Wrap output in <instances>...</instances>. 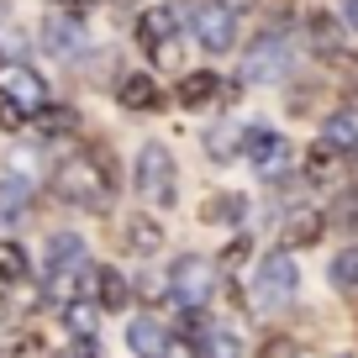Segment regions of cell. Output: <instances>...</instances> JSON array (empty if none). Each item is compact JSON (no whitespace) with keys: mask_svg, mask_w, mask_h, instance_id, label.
Here are the masks:
<instances>
[{"mask_svg":"<svg viewBox=\"0 0 358 358\" xmlns=\"http://www.w3.org/2000/svg\"><path fill=\"white\" fill-rule=\"evenodd\" d=\"M6 90H11V95H16L22 106H27V111L48 106V90H43V79H37L32 69H11V74H6Z\"/></svg>","mask_w":358,"mask_h":358,"instance_id":"cell-17","label":"cell"},{"mask_svg":"<svg viewBox=\"0 0 358 358\" xmlns=\"http://www.w3.org/2000/svg\"><path fill=\"white\" fill-rule=\"evenodd\" d=\"M290 153L295 148L285 143V137H274V132H248V158H253V169L258 174H285V169H290Z\"/></svg>","mask_w":358,"mask_h":358,"instance_id":"cell-7","label":"cell"},{"mask_svg":"<svg viewBox=\"0 0 358 358\" xmlns=\"http://www.w3.org/2000/svg\"><path fill=\"white\" fill-rule=\"evenodd\" d=\"M337 148L332 143H316L311 153H306V179H316V185H327V179H332V169H337Z\"/></svg>","mask_w":358,"mask_h":358,"instance_id":"cell-22","label":"cell"},{"mask_svg":"<svg viewBox=\"0 0 358 358\" xmlns=\"http://www.w3.org/2000/svg\"><path fill=\"white\" fill-rule=\"evenodd\" d=\"M222 6L227 11H243V6H253V0H222Z\"/></svg>","mask_w":358,"mask_h":358,"instance_id":"cell-34","label":"cell"},{"mask_svg":"<svg viewBox=\"0 0 358 358\" xmlns=\"http://www.w3.org/2000/svg\"><path fill=\"white\" fill-rule=\"evenodd\" d=\"M343 16H348V27L358 32V0H343Z\"/></svg>","mask_w":358,"mask_h":358,"instance_id":"cell-32","label":"cell"},{"mask_svg":"<svg viewBox=\"0 0 358 358\" xmlns=\"http://www.w3.org/2000/svg\"><path fill=\"white\" fill-rule=\"evenodd\" d=\"M69 358H95V343H90V337H85V343H74V353H69Z\"/></svg>","mask_w":358,"mask_h":358,"instance_id":"cell-33","label":"cell"},{"mask_svg":"<svg viewBox=\"0 0 358 358\" xmlns=\"http://www.w3.org/2000/svg\"><path fill=\"white\" fill-rule=\"evenodd\" d=\"M174 22H179L174 6H153V11H143V16H137V43H143L148 53L169 48V43H174Z\"/></svg>","mask_w":358,"mask_h":358,"instance_id":"cell-8","label":"cell"},{"mask_svg":"<svg viewBox=\"0 0 358 358\" xmlns=\"http://www.w3.org/2000/svg\"><path fill=\"white\" fill-rule=\"evenodd\" d=\"M248 211V201H243V195H216V201H206V222H237V216H243Z\"/></svg>","mask_w":358,"mask_h":358,"instance_id":"cell-25","label":"cell"},{"mask_svg":"<svg viewBox=\"0 0 358 358\" xmlns=\"http://www.w3.org/2000/svg\"><path fill=\"white\" fill-rule=\"evenodd\" d=\"M74 122L79 116L69 111V106H37V127H43V132H74Z\"/></svg>","mask_w":358,"mask_h":358,"instance_id":"cell-26","label":"cell"},{"mask_svg":"<svg viewBox=\"0 0 358 358\" xmlns=\"http://www.w3.org/2000/svg\"><path fill=\"white\" fill-rule=\"evenodd\" d=\"M0 127H6V132H16V127H27V106L16 101L11 90H0Z\"/></svg>","mask_w":358,"mask_h":358,"instance_id":"cell-27","label":"cell"},{"mask_svg":"<svg viewBox=\"0 0 358 358\" xmlns=\"http://www.w3.org/2000/svg\"><path fill=\"white\" fill-rule=\"evenodd\" d=\"M327 274H332V285H337V290L358 295V248H343V253L332 258V268H327Z\"/></svg>","mask_w":358,"mask_h":358,"instance_id":"cell-21","label":"cell"},{"mask_svg":"<svg viewBox=\"0 0 358 358\" xmlns=\"http://www.w3.org/2000/svg\"><path fill=\"white\" fill-rule=\"evenodd\" d=\"M137 190L153 206L174 201V153H169L164 143H148L143 153H137Z\"/></svg>","mask_w":358,"mask_h":358,"instance_id":"cell-2","label":"cell"},{"mask_svg":"<svg viewBox=\"0 0 358 358\" xmlns=\"http://www.w3.org/2000/svg\"><path fill=\"white\" fill-rule=\"evenodd\" d=\"M195 358H243V343H237L232 332H211L201 348H195Z\"/></svg>","mask_w":358,"mask_h":358,"instance_id":"cell-24","label":"cell"},{"mask_svg":"<svg viewBox=\"0 0 358 358\" xmlns=\"http://www.w3.org/2000/svg\"><path fill=\"white\" fill-rule=\"evenodd\" d=\"M27 274H32V258H27V248L11 243V237H0V280H6V285H22Z\"/></svg>","mask_w":358,"mask_h":358,"instance_id":"cell-19","label":"cell"},{"mask_svg":"<svg viewBox=\"0 0 358 358\" xmlns=\"http://www.w3.org/2000/svg\"><path fill=\"white\" fill-rule=\"evenodd\" d=\"M169 290H174V285H169V280H164V274H148V280H143V285H137V295H143V301H164V295H169Z\"/></svg>","mask_w":358,"mask_h":358,"instance_id":"cell-29","label":"cell"},{"mask_svg":"<svg viewBox=\"0 0 358 358\" xmlns=\"http://www.w3.org/2000/svg\"><path fill=\"white\" fill-rule=\"evenodd\" d=\"M48 264H53V268L85 264V243H79L74 232H58V237H48Z\"/></svg>","mask_w":358,"mask_h":358,"instance_id":"cell-20","label":"cell"},{"mask_svg":"<svg viewBox=\"0 0 358 358\" xmlns=\"http://www.w3.org/2000/svg\"><path fill=\"white\" fill-rule=\"evenodd\" d=\"M116 95H122L127 111H153L158 106V79L153 74H127L122 85H116Z\"/></svg>","mask_w":358,"mask_h":358,"instance_id":"cell-10","label":"cell"},{"mask_svg":"<svg viewBox=\"0 0 358 358\" xmlns=\"http://www.w3.org/2000/svg\"><path fill=\"white\" fill-rule=\"evenodd\" d=\"M127 248H132V253H158V248H164V227L153 222V216H127Z\"/></svg>","mask_w":358,"mask_h":358,"instance_id":"cell-14","label":"cell"},{"mask_svg":"<svg viewBox=\"0 0 358 358\" xmlns=\"http://www.w3.org/2000/svg\"><path fill=\"white\" fill-rule=\"evenodd\" d=\"M322 143H332L337 153H343V148H358V111H332L322 122Z\"/></svg>","mask_w":358,"mask_h":358,"instance_id":"cell-18","label":"cell"},{"mask_svg":"<svg viewBox=\"0 0 358 358\" xmlns=\"http://www.w3.org/2000/svg\"><path fill=\"white\" fill-rule=\"evenodd\" d=\"M195 37L206 53H232L237 48V11H227L222 0H206L195 11Z\"/></svg>","mask_w":358,"mask_h":358,"instance_id":"cell-5","label":"cell"},{"mask_svg":"<svg viewBox=\"0 0 358 358\" xmlns=\"http://www.w3.org/2000/svg\"><path fill=\"white\" fill-rule=\"evenodd\" d=\"M322 232H327V216L322 211H295L290 222H285V243H295V248L322 243Z\"/></svg>","mask_w":358,"mask_h":358,"instance_id":"cell-15","label":"cell"},{"mask_svg":"<svg viewBox=\"0 0 358 358\" xmlns=\"http://www.w3.org/2000/svg\"><path fill=\"white\" fill-rule=\"evenodd\" d=\"M311 37H316V48H327V43H337V27L327 22V16H316V22H311Z\"/></svg>","mask_w":358,"mask_h":358,"instance_id":"cell-31","label":"cell"},{"mask_svg":"<svg viewBox=\"0 0 358 358\" xmlns=\"http://www.w3.org/2000/svg\"><path fill=\"white\" fill-rule=\"evenodd\" d=\"M27 179H6V185H0V222H11V216H22L27 211Z\"/></svg>","mask_w":358,"mask_h":358,"instance_id":"cell-23","label":"cell"},{"mask_svg":"<svg viewBox=\"0 0 358 358\" xmlns=\"http://www.w3.org/2000/svg\"><path fill=\"white\" fill-rule=\"evenodd\" d=\"M301 285V268L290 264V253H268L258 264V280H253V301L258 306H285Z\"/></svg>","mask_w":358,"mask_h":358,"instance_id":"cell-3","label":"cell"},{"mask_svg":"<svg viewBox=\"0 0 358 358\" xmlns=\"http://www.w3.org/2000/svg\"><path fill=\"white\" fill-rule=\"evenodd\" d=\"M69 327H74L79 337H90V332H95V306H85V301H69Z\"/></svg>","mask_w":358,"mask_h":358,"instance_id":"cell-28","label":"cell"},{"mask_svg":"<svg viewBox=\"0 0 358 358\" xmlns=\"http://www.w3.org/2000/svg\"><path fill=\"white\" fill-rule=\"evenodd\" d=\"M285 64H290V53H285V37H258L253 48H248V64H243V79H280Z\"/></svg>","mask_w":358,"mask_h":358,"instance_id":"cell-6","label":"cell"},{"mask_svg":"<svg viewBox=\"0 0 358 358\" xmlns=\"http://www.w3.org/2000/svg\"><path fill=\"white\" fill-rule=\"evenodd\" d=\"M206 153H211L216 164H227V158L248 153V132H243L237 122H216L211 132H206Z\"/></svg>","mask_w":358,"mask_h":358,"instance_id":"cell-9","label":"cell"},{"mask_svg":"<svg viewBox=\"0 0 358 358\" xmlns=\"http://www.w3.org/2000/svg\"><path fill=\"white\" fill-rule=\"evenodd\" d=\"M111 158L95 148V153H69L64 164L53 169V190L64 195L69 206H85V211H106L111 201Z\"/></svg>","mask_w":358,"mask_h":358,"instance_id":"cell-1","label":"cell"},{"mask_svg":"<svg viewBox=\"0 0 358 358\" xmlns=\"http://www.w3.org/2000/svg\"><path fill=\"white\" fill-rule=\"evenodd\" d=\"M95 301H101L106 311H122V306L132 301V285L122 280V268H95Z\"/></svg>","mask_w":358,"mask_h":358,"instance_id":"cell-13","label":"cell"},{"mask_svg":"<svg viewBox=\"0 0 358 358\" xmlns=\"http://www.w3.org/2000/svg\"><path fill=\"white\" fill-rule=\"evenodd\" d=\"M127 343H132V353H143V358H164L169 353L164 322H132V327H127Z\"/></svg>","mask_w":358,"mask_h":358,"instance_id":"cell-12","label":"cell"},{"mask_svg":"<svg viewBox=\"0 0 358 358\" xmlns=\"http://www.w3.org/2000/svg\"><path fill=\"white\" fill-rule=\"evenodd\" d=\"M169 285H174V295L185 306H201V301H211V290H216V264H206L201 253H185L169 268Z\"/></svg>","mask_w":358,"mask_h":358,"instance_id":"cell-4","label":"cell"},{"mask_svg":"<svg viewBox=\"0 0 358 358\" xmlns=\"http://www.w3.org/2000/svg\"><path fill=\"white\" fill-rule=\"evenodd\" d=\"M258 358H301V353H295L290 337H268V343L258 348Z\"/></svg>","mask_w":358,"mask_h":358,"instance_id":"cell-30","label":"cell"},{"mask_svg":"<svg viewBox=\"0 0 358 358\" xmlns=\"http://www.w3.org/2000/svg\"><path fill=\"white\" fill-rule=\"evenodd\" d=\"M79 43H85V32H79L74 16H48L43 22V48L48 53H74Z\"/></svg>","mask_w":358,"mask_h":358,"instance_id":"cell-11","label":"cell"},{"mask_svg":"<svg viewBox=\"0 0 358 358\" xmlns=\"http://www.w3.org/2000/svg\"><path fill=\"white\" fill-rule=\"evenodd\" d=\"M211 95H216V74L211 69H195V74L179 79V106H185V111H201Z\"/></svg>","mask_w":358,"mask_h":358,"instance_id":"cell-16","label":"cell"}]
</instances>
